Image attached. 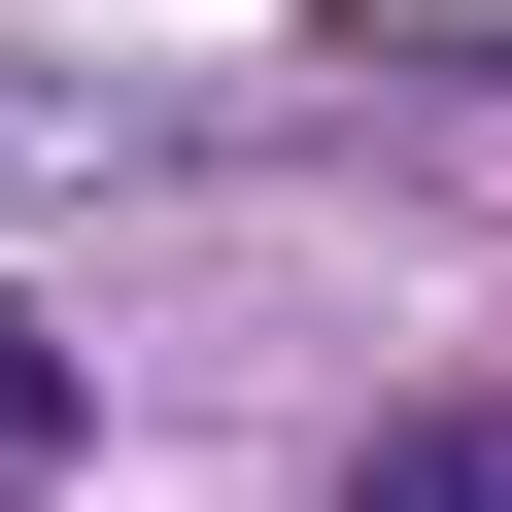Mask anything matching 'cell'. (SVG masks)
Returning <instances> with one entry per match:
<instances>
[{"mask_svg": "<svg viewBox=\"0 0 512 512\" xmlns=\"http://www.w3.org/2000/svg\"><path fill=\"white\" fill-rule=\"evenodd\" d=\"M376 512H512V410H444V444H376Z\"/></svg>", "mask_w": 512, "mask_h": 512, "instance_id": "7a4b0ae2", "label": "cell"}, {"mask_svg": "<svg viewBox=\"0 0 512 512\" xmlns=\"http://www.w3.org/2000/svg\"><path fill=\"white\" fill-rule=\"evenodd\" d=\"M35 478H69V342L0 308V512H35Z\"/></svg>", "mask_w": 512, "mask_h": 512, "instance_id": "6da1fadb", "label": "cell"}]
</instances>
